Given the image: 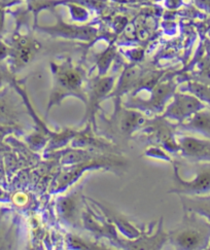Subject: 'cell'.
I'll use <instances>...</instances> for the list:
<instances>
[{
  "mask_svg": "<svg viewBox=\"0 0 210 250\" xmlns=\"http://www.w3.org/2000/svg\"><path fill=\"white\" fill-rule=\"evenodd\" d=\"M179 225L168 233V241L175 249L203 250L210 243V223L194 211L184 210Z\"/></svg>",
  "mask_w": 210,
  "mask_h": 250,
  "instance_id": "obj_1",
  "label": "cell"
},
{
  "mask_svg": "<svg viewBox=\"0 0 210 250\" xmlns=\"http://www.w3.org/2000/svg\"><path fill=\"white\" fill-rule=\"evenodd\" d=\"M83 83L84 75L80 70L70 65L56 66L54 68V85L47 103L46 115L54 106L59 105L68 96H73L85 103L87 95Z\"/></svg>",
  "mask_w": 210,
  "mask_h": 250,
  "instance_id": "obj_2",
  "label": "cell"
},
{
  "mask_svg": "<svg viewBox=\"0 0 210 250\" xmlns=\"http://www.w3.org/2000/svg\"><path fill=\"white\" fill-rule=\"evenodd\" d=\"M117 99L116 109L111 117L108 119H104L102 115L100 117L106 125L109 135L118 139H127L132 136L133 133L145 127L148 120L145 113L124 106L120 98Z\"/></svg>",
  "mask_w": 210,
  "mask_h": 250,
  "instance_id": "obj_3",
  "label": "cell"
},
{
  "mask_svg": "<svg viewBox=\"0 0 210 250\" xmlns=\"http://www.w3.org/2000/svg\"><path fill=\"white\" fill-rule=\"evenodd\" d=\"M189 170L194 173V177L184 179L179 174V168L174 165L173 185L169 193L178 196H201L210 194V163L189 162Z\"/></svg>",
  "mask_w": 210,
  "mask_h": 250,
  "instance_id": "obj_4",
  "label": "cell"
},
{
  "mask_svg": "<svg viewBox=\"0 0 210 250\" xmlns=\"http://www.w3.org/2000/svg\"><path fill=\"white\" fill-rule=\"evenodd\" d=\"M175 89L176 84L172 82L158 83L149 91L147 99L142 98L138 94H126V100L122 104L128 108L139 110L146 115L160 114L164 112L168 101L173 98Z\"/></svg>",
  "mask_w": 210,
  "mask_h": 250,
  "instance_id": "obj_5",
  "label": "cell"
},
{
  "mask_svg": "<svg viewBox=\"0 0 210 250\" xmlns=\"http://www.w3.org/2000/svg\"><path fill=\"white\" fill-rule=\"evenodd\" d=\"M123 164V161L118 160L116 157L113 158V155H104L96 159L68 165L57 175L52 191L53 193H59V191H62L69 188L73 182L80 179V177L83 175L84 171L85 170L117 167Z\"/></svg>",
  "mask_w": 210,
  "mask_h": 250,
  "instance_id": "obj_6",
  "label": "cell"
},
{
  "mask_svg": "<svg viewBox=\"0 0 210 250\" xmlns=\"http://www.w3.org/2000/svg\"><path fill=\"white\" fill-rule=\"evenodd\" d=\"M84 197L83 185H80L67 194L57 200L56 209L59 219L64 225L81 229L83 228L84 213Z\"/></svg>",
  "mask_w": 210,
  "mask_h": 250,
  "instance_id": "obj_7",
  "label": "cell"
},
{
  "mask_svg": "<svg viewBox=\"0 0 210 250\" xmlns=\"http://www.w3.org/2000/svg\"><path fill=\"white\" fill-rule=\"evenodd\" d=\"M114 83L113 78H100L95 79L88 83L85 89L87 101H85V113L83 120V124H92L94 132H97L96 115L100 108V103L107 99L112 92Z\"/></svg>",
  "mask_w": 210,
  "mask_h": 250,
  "instance_id": "obj_8",
  "label": "cell"
},
{
  "mask_svg": "<svg viewBox=\"0 0 210 250\" xmlns=\"http://www.w3.org/2000/svg\"><path fill=\"white\" fill-rule=\"evenodd\" d=\"M206 106L207 105L203 101L193 94L189 92H175L173 100L167 105L162 114L164 119L181 124Z\"/></svg>",
  "mask_w": 210,
  "mask_h": 250,
  "instance_id": "obj_9",
  "label": "cell"
},
{
  "mask_svg": "<svg viewBox=\"0 0 210 250\" xmlns=\"http://www.w3.org/2000/svg\"><path fill=\"white\" fill-rule=\"evenodd\" d=\"M176 141L180 155L188 162L210 163V139L193 135H180Z\"/></svg>",
  "mask_w": 210,
  "mask_h": 250,
  "instance_id": "obj_10",
  "label": "cell"
},
{
  "mask_svg": "<svg viewBox=\"0 0 210 250\" xmlns=\"http://www.w3.org/2000/svg\"><path fill=\"white\" fill-rule=\"evenodd\" d=\"M23 108L15 99L14 93L5 89L0 92V125L19 128Z\"/></svg>",
  "mask_w": 210,
  "mask_h": 250,
  "instance_id": "obj_11",
  "label": "cell"
},
{
  "mask_svg": "<svg viewBox=\"0 0 210 250\" xmlns=\"http://www.w3.org/2000/svg\"><path fill=\"white\" fill-rule=\"evenodd\" d=\"M175 129L210 139V107L206 106L186 122L176 124Z\"/></svg>",
  "mask_w": 210,
  "mask_h": 250,
  "instance_id": "obj_12",
  "label": "cell"
},
{
  "mask_svg": "<svg viewBox=\"0 0 210 250\" xmlns=\"http://www.w3.org/2000/svg\"><path fill=\"white\" fill-rule=\"evenodd\" d=\"M166 241H168V233H165L160 229L154 236H140L136 239H120L116 240V243L127 249H159Z\"/></svg>",
  "mask_w": 210,
  "mask_h": 250,
  "instance_id": "obj_13",
  "label": "cell"
},
{
  "mask_svg": "<svg viewBox=\"0 0 210 250\" xmlns=\"http://www.w3.org/2000/svg\"><path fill=\"white\" fill-rule=\"evenodd\" d=\"M93 202L100 207V209L104 212V215L106 216L108 222L116 228H118L121 232L127 237V239H131V240L136 239L142 235L141 232H139V230L132 225V223L129 222V220L122 213L116 212L114 210L105 207L103 204H100L99 202H96V201H93Z\"/></svg>",
  "mask_w": 210,
  "mask_h": 250,
  "instance_id": "obj_14",
  "label": "cell"
},
{
  "mask_svg": "<svg viewBox=\"0 0 210 250\" xmlns=\"http://www.w3.org/2000/svg\"><path fill=\"white\" fill-rule=\"evenodd\" d=\"M184 210L194 211V212L204 216L210 223V194L201 196H179Z\"/></svg>",
  "mask_w": 210,
  "mask_h": 250,
  "instance_id": "obj_15",
  "label": "cell"
},
{
  "mask_svg": "<svg viewBox=\"0 0 210 250\" xmlns=\"http://www.w3.org/2000/svg\"><path fill=\"white\" fill-rule=\"evenodd\" d=\"M187 89L189 93L197 96L200 100L203 101L208 107H210V85L194 82L189 83Z\"/></svg>",
  "mask_w": 210,
  "mask_h": 250,
  "instance_id": "obj_16",
  "label": "cell"
},
{
  "mask_svg": "<svg viewBox=\"0 0 210 250\" xmlns=\"http://www.w3.org/2000/svg\"><path fill=\"white\" fill-rule=\"evenodd\" d=\"M17 128L12 126H4V125H0V142H2L3 139L8 135L9 133L16 131Z\"/></svg>",
  "mask_w": 210,
  "mask_h": 250,
  "instance_id": "obj_17",
  "label": "cell"
},
{
  "mask_svg": "<svg viewBox=\"0 0 210 250\" xmlns=\"http://www.w3.org/2000/svg\"><path fill=\"white\" fill-rule=\"evenodd\" d=\"M196 82L200 83H203V84L210 85V70L200 73L196 78Z\"/></svg>",
  "mask_w": 210,
  "mask_h": 250,
  "instance_id": "obj_18",
  "label": "cell"
},
{
  "mask_svg": "<svg viewBox=\"0 0 210 250\" xmlns=\"http://www.w3.org/2000/svg\"><path fill=\"white\" fill-rule=\"evenodd\" d=\"M208 249H210V243H209V246H208Z\"/></svg>",
  "mask_w": 210,
  "mask_h": 250,
  "instance_id": "obj_19",
  "label": "cell"
}]
</instances>
